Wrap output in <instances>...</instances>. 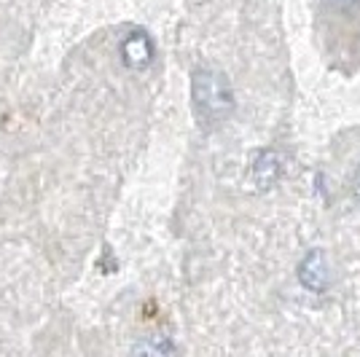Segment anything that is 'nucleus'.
<instances>
[{
  "mask_svg": "<svg viewBox=\"0 0 360 357\" xmlns=\"http://www.w3.org/2000/svg\"><path fill=\"white\" fill-rule=\"evenodd\" d=\"M191 97H194V108L199 119L207 121V124H221L234 110V91H231L229 78L218 70H212V67H202L194 73Z\"/></svg>",
  "mask_w": 360,
  "mask_h": 357,
  "instance_id": "f257e3e1",
  "label": "nucleus"
},
{
  "mask_svg": "<svg viewBox=\"0 0 360 357\" xmlns=\"http://www.w3.org/2000/svg\"><path fill=\"white\" fill-rule=\"evenodd\" d=\"M299 283L312 290V293H326L330 285V271H328V261H326V253L323 250H309L304 255V261L299 264Z\"/></svg>",
  "mask_w": 360,
  "mask_h": 357,
  "instance_id": "f03ea898",
  "label": "nucleus"
},
{
  "mask_svg": "<svg viewBox=\"0 0 360 357\" xmlns=\"http://www.w3.org/2000/svg\"><path fill=\"white\" fill-rule=\"evenodd\" d=\"M121 62L129 70H146L153 62V44H150L148 32L135 30L121 41Z\"/></svg>",
  "mask_w": 360,
  "mask_h": 357,
  "instance_id": "7ed1b4c3",
  "label": "nucleus"
},
{
  "mask_svg": "<svg viewBox=\"0 0 360 357\" xmlns=\"http://www.w3.org/2000/svg\"><path fill=\"white\" fill-rule=\"evenodd\" d=\"M283 175V164H280V156L274 150H258L253 159V167H250V178H253L255 188L258 191H266L271 188Z\"/></svg>",
  "mask_w": 360,
  "mask_h": 357,
  "instance_id": "20e7f679",
  "label": "nucleus"
},
{
  "mask_svg": "<svg viewBox=\"0 0 360 357\" xmlns=\"http://www.w3.org/2000/svg\"><path fill=\"white\" fill-rule=\"evenodd\" d=\"M178 346L172 342H167V339H159V342H143V344H135L132 346V352L137 355H172Z\"/></svg>",
  "mask_w": 360,
  "mask_h": 357,
  "instance_id": "39448f33",
  "label": "nucleus"
},
{
  "mask_svg": "<svg viewBox=\"0 0 360 357\" xmlns=\"http://www.w3.org/2000/svg\"><path fill=\"white\" fill-rule=\"evenodd\" d=\"M355 196H358L360 202V164H358V172H355Z\"/></svg>",
  "mask_w": 360,
  "mask_h": 357,
  "instance_id": "423d86ee",
  "label": "nucleus"
},
{
  "mask_svg": "<svg viewBox=\"0 0 360 357\" xmlns=\"http://www.w3.org/2000/svg\"><path fill=\"white\" fill-rule=\"evenodd\" d=\"M333 3H336V6H355V3H358V0H333Z\"/></svg>",
  "mask_w": 360,
  "mask_h": 357,
  "instance_id": "0eeeda50",
  "label": "nucleus"
}]
</instances>
